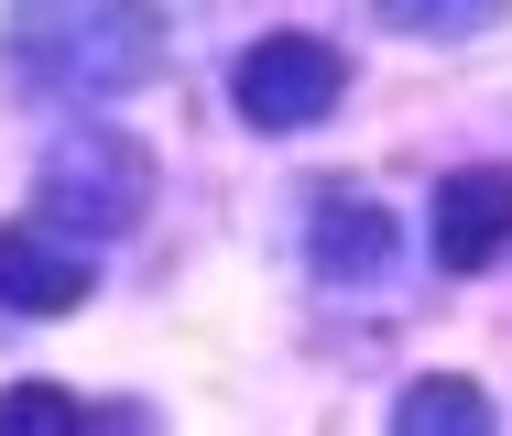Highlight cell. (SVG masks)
<instances>
[{
  "mask_svg": "<svg viewBox=\"0 0 512 436\" xmlns=\"http://www.w3.org/2000/svg\"><path fill=\"white\" fill-rule=\"evenodd\" d=\"M393 426L404 436H491V404H480V393H469V382H414L404 404H393Z\"/></svg>",
  "mask_w": 512,
  "mask_h": 436,
  "instance_id": "52a82bcc",
  "label": "cell"
},
{
  "mask_svg": "<svg viewBox=\"0 0 512 436\" xmlns=\"http://www.w3.org/2000/svg\"><path fill=\"white\" fill-rule=\"evenodd\" d=\"M0 306L11 317H77L88 306V240H66L55 218H11L0 229Z\"/></svg>",
  "mask_w": 512,
  "mask_h": 436,
  "instance_id": "5b68a950",
  "label": "cell"
},
{
  "mask_svg": "<svg viewBox=\"0 0 512 436\" xmlns=\"http://www.w3.org/2000/svg\"><path fill=\"white\" fill-rule=\"evenodd\" d=\"M33 218H55L66 240H120L153 218V153L131 131H66L33 175Z\"/></svg>",
  "mask_w": 512,
  "mask_h": 436,
  "instance_id": "7a4b0ae2",
  "label": "cell"
},
{
  "mask_svg": "<svg viewBox=\"0 0 512 436\" xmlns=\"http://www.w3.org/2000/svg\"><path fill=\"white\" fill-rule=\"evenodd\" d=\"M512 0H382V22L393 33H425V44H469V33H491Z\"/></svg>",
  "mask_w": 512,
  "mask_h": 436,
  "instance_id": "ba28073f",
  "label": "cell"
},
{
  "mask_svg": "<svg viewBox=\"0 0 512 436\" xmlns=\"http://www.w3.org/2000/svg\"><path fill=\"white\" fill-rule=\"evenodd\" d=\"M11 66L44 99H131L164 77V11L153 0H11Z\"/></svg>",
  "mask_w": 512,
  "mask_h": 436,
  "instance_id": "6da1fadb",
  "label": "cell"
},
{
  "mask_svg": "<svg viewBox=\"0 0 512 436\" xmlns=\"http://www.w3.org/2000/svg\"><path fill=\"white\" fill-rule=\"evenodd\" d=\"M0 436H88V404L55 382H22V393H0Z\"/></svg>",
  "mask_w": 512,
  "mask_h": 436,
  "instance_id": "9c48e42d",
  "label": "cell"
},
{
  "mask_svg": "<svg viewBox=\"0 0 512 436\" xmlns=\"http://www.w3.org/2000/svg\"><path fill=\"white\" fill-rule=\"evenodd\" d=\"M306 262H316V284H382L393 273V218L349 186H327L306 218Z\"/></svg>",
  "mask_w": 512,
  "mask_h": 436,
  "instance_id": "8992f818",
  "label": "cell"
},
{
  "mask_svg": "<svg viewBox=\"0 0 512 436\" xmlns=\"http://www.w3.org/2000/svg\"><path fill=\"white\" fill-rule=\"evenodd\" d=\"M425 240H436L447 273H491L512 251V164H458V175H436Z\"/></svg>",
  "mask_w": 512,
  "mask_h": 436,
  "instance_id": "277c9868",
  "label": "cell"
},
{
  "mask_svg": "<svg viewBox=\"0 0 512 436\" xmlns=\"http://www.w3.org/2000/svg\"><path fill=\"white\" fill-rule=\"evenodd\" d=\"M349 88V66H338V44H316V33H262L240 66H229V99L251 131H316L327 109Z\"/></svg>",
  "mask_w": 512,
  "mask_h": 436,
  "instance_id": "3957f363",
  "label": "cell"
}]
</instances>
